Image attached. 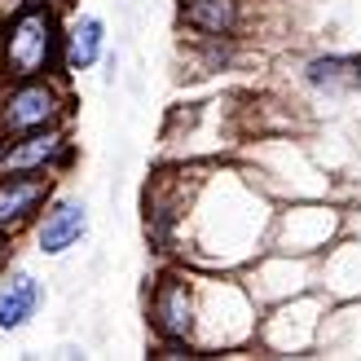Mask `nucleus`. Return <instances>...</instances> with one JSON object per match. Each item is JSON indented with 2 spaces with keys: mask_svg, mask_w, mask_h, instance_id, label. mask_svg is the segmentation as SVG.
Here are the masks:
<instances>
[{
  "mask_svg": "<svg viewBox=\"0 0 361 361\" xmlns=\"http://www.w3.org/2000/svg\"><path fill=\"white\" fill-rule=\"evenodd\" d=\"M40 282H35L31 274H13L5 286H0V331H18L27 326V322L35 317V309H40Z\"/></svg>",
  "mask_w": 361,
  "mask_h": 361,
  "instance_id": "6",
  "label": "nucleus"
},
{
  "mask_svg": "<svg viewBox=\"0 0 361 361\" xmlns=\"http://www.w3.org/2000/svg\"><path fill=\"white\" fill-rule=\"evenodd\" d=\"M84 229H88L84 203H62V207H53L49 221L40 225V251H44V256H62L66 247H75V243L84 238Z\"/></svg>",
  "mask_w": 361,
  "mask_h": 361,
  "instance_id": "7",
  "label": "nucleus"
},
{
  "mask_svg": "<svg viewBox=\"0 0 361 361\" xmlns=\"http://www.w3.org/2000/svg\"><path fill=\"white\" fill-rule=\"evenodd\" d=\"M97 58H102V23L97 18H80V23L71 27V35H66V62L75 71H84Z\"/></svg>",
  "mask_w": 361,
  "mask_h": 361,
  "instance_id": "10",
  "label": "nucleus"
},
{
  "mask_svg": "<svg viewBox=\"0 0 361 361\" xmlns=\"http://www.w3.org/2000/svg\"><path fill=\"white\" fill-rule=\"evenodd\" d=\"M71 150L53 128H35L23 133L18 141H0V176H27V172H44L53 164H66Z\"/></svg>",
  "mask_w": 361,
  "mask_h": 361,
  "instance_id": "3",
  "label": "nucleus"
},
{
  "mask_svg": "<svg viewBox=\"0 0 361 361\" xmlns=\"http://www.w3.org/2000/svg\"><path fill=\"white\" fill-rule=\"evenodd\" d=\"M154 331L164 339H190L194 335V300L185 278H164L154 291Z\"/></svg>",
  "mask_w": 361,
  "mask_h": 361,
  "instance_id": "5",
  "label": "nucleus"
},
{
  "mask_svg": "<svg viewBox=\"0 0 361 361\" xmlns=\"http://www.w3.org/2000/svg\"><path fill=\"white\" fill-rule=\"evenodd\" d=\"M23 5H44V0H23Z\"/></svg>",
  "mask_w": 361,
  "mask_h": 361,
  "instance_id": "11",
  "label": "nucleus"
},
{
  "mask_svg": "<svg viewBox=\"0 0 361 361\" xmlns=\"http://www.w3.org/2000/svg\"><path fill=\"white\" fill-rule=\"evenodd\" d=\"M0 238H5V233H0Z\"/></svg>",
  "mask_w": 361,
  "mask_h": 361,
  "instance_id": "12",
  "label": "nucleus"
},
{
  "mask_svg": "<svg viewBox=\"0 0 361 361\" xmlns=\"http://www.w3.org/2000/svg\"><path fill=\"white\" fill-rule=\"evenodd\" d=\"M62 115V97L58 88L44 84L40 75H31L0 102V133H35V128H53V119Z\"/></svg>",
  "mask_w": 361,
  "mask_h": 361,
  "instance_id": "2",
  "label": "nucleus"
},
{
  "mask_svg": "<svg viewBox=\"0 0 361 361\" xmlns=\"http://www.w3.org/2000/svg\"><path fill=\"white\" fill-rule=\"evenodd\" d=\"M49 198V180L44 176H0V233H13L23 229L35 212L44 207Z\"/></svg>",
  "mask_w": 361,
  "mask_h": 361,
  "instance_id": "4",
  "label": "nucleus"
},
{
  "mask_svg": "<svg viewBox=\"0 0 361 361\" xmlns=\"http://www.w3.org/2000/svg\"><path fill=\"white\" fill-rule=\"evenodd\" d=\"M309 84L326 88V93H348L361 84V62L357 58H317L309 66Z\"/></svg>",
  "mask_w": 361,
  "mask_h": 361,
  "instance_id": "9",
  "label": "nucleus"
},
{
  "mask_svg": "<svg viewBox=\"0 0 361 361\" xmlns=\"http://www.w3.org/2000/svg\"><path fill=\"white\" fill-rule=\"evenodd\" d=\"M58 23L44 5H23L13 13V23L0 40V66L5 75L13 80H31V75H44L53 53H58Z\"/></svg>",
  "mask_w": 361,
  "mask_h": 361,
  "instance_id": "1",
  "label": "nucleus"
},
{
  "mask_svg": "<svg viewBox=\"0 0 361 361\" xmlns=\"http://www.w3.org/2000/svg\"><path fill=\"white\" fill-rule=\"evenodd\" d=\"M180 23L203 35H233L238 0H180Z\"/></svg>",
  "mask_w": 361,
  "mask_h": 361,
  "instance_id": "8",
  "label": "nucleus"
}]
</instances>
